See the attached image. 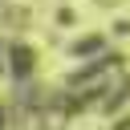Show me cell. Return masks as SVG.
<instances>
[{"instance_id": "cell-1", "label": "cell", "mask_w": 130, "mask_h": 130, "mask_svg": "<svg viewBox=\"0 0 130 130\" xmlns=\"http://www.w3.org/2000/svg\"><path fill=\"white\" fill-rule=\"evenodd\" d=\"M93 49H102V37H85V41H81L73 53H93Z\"/></svg>"}]
</instances>
